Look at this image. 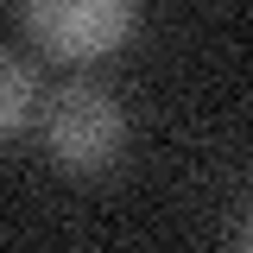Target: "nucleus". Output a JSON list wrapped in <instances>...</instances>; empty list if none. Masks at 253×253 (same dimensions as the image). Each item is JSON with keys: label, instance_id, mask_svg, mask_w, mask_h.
I'll return each mask as SVG.
<instances>
[{"label": "nucleus", "instance_id": "3", "mask_svg": "<svg viewBox=\"0 0 253 253\" xmlns=\"http://www.w3.org/2000/svg\"><path fill=\"white\" fill-rule=\"evenodd\" d=\"M32 114V70L0 51V139H13Z\"/></svg>", "mask_w": 253, "mask_h": 253}, {"label": "nucleus", "instance_id": "2", "mask_svg": "<svg viewBox=\"0 0 253 253\" xmlns=\"http://www.w3.org/2000/svg\"><path fill=\"white\" fill-rule=\"evenodd\" d=\"M126 121L108 89H63L44 114V146L63 171H108L121 158Z\"/></svg>", "mask_w": 253, "mask_h": 253}, {"label": "nucleus", "instance_id": "1", "mask_svg": "<svg viewBox=\"0 0 253 253\" xmlns=\"http://www.w3.org/2000/svg\"><path fill=\"white\" fill-rule=\"evenodd\" d=\"M26 32L63 63H89L108 57L121 44L133 19H139V0H19Z\"/></svg>", "mask_w": 253, "mask_h": 253}]
</instances>
